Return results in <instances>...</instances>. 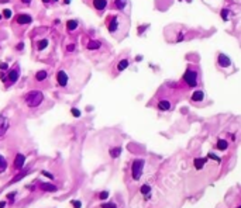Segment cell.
Masks as SVG:
<instances>
[{
    "label": "cell",
    "instance_id": "6da1fadb",
    "mask_svg": "<svg viewBox=\"0 0 241 208\" xmlns=\"http://www.w3.org/2000/svg\"><path fill=\"white\" fill-rule=\"evenodd\" d=\"M44 93L40 90H31L24 96V103L27 104V107L30 108H37L44 103Z\"/></svg>",
    "mask_w": 241,
    "mask_h": 208
},
{
    "label": "cell",
    "instance_id": "7a4b0ae2",
    "mask_svg": "<svg viewBox=\"0 0 241 208\" xmlns=\"http://www.w3.org/2000/svg\"><path fill=\"white\" fill-rule=\"evenodd\" d=\"M143 169H144V160L143 159H135L133 165H131V176H133L135 182L140 180L141 175H143Z\"/></svg>",
    "mask_w": 241,
    "mask_h": 208
},
{
    "label": "cell",
    "instance_id": "3957f363",
    "mask_svg": "<svg viewBox=\"0 0 241 208\" xmlns=\"http://www.w3.org/2000/svg\"><path fill=\"white\" fill-rule=\"evenodd\" d=\"M183 80L191 87H195L196 84H198V73L195 72V70H192V69H187L183 75Z\"/></svg>",
    "mask_w": 241,
    "mask_h": 208
},
{
    "label": "cell",
    "instance_id": "277c9868",
    "mask_svg": "<svg viewBox=\"0 0 241 208\" xmlns=\"http://www.w3.org/2000/svg\"><path fill=\"white\" fill-rule=\"evenodd\" d=\"M24 162H26V156L23 153H17L13 160V172H20L24 166Z\"/></svg>",
    "mask_w": 241,
    "mask_h": 208
},
{
    "label": "cell",
    "instance_id": "5b68a950",
    "mask_svg": "<svg viewBox=\"0 0 241 208\" xmlns=\"http://www.w3.org/2000/svg\"><path fill=\"white\" fill-rule=\"evenodd\" d=\"M68 73L65 70H59L57 73V83L59 87H66L68 86Z\"/></svg>",
    "mask_w": 241,
    "mask_h": 208
},
{
    "label": "cell",
    "instance_id": "8992f818",
    "mask_svg": "<svg viewBox=\"0 0 241 208\" xmlns=\"http://www.w3.org/2000/svg\"><path fill=\"white\" fill-rule=\"evenodd\" d=\"M18 76H20V68H18V65H16L13 69L9 72V75H7L9 83H10V84H14V83L17 82V79H18Z\"/></svg>",
    "mask_w": 241,
    "mask_h": 208
},
{
    "label": "cell",
    "instance_id": "52a82bcc",
    "mask_svg": "<svg viewBox=\"0 0 241 208\" xmlns=\"http://www.w3.org/2000/svg\"><path fill=\"white\" fill-rule=\"evenodd\" d=\"M10 128V121L6 116H0V136H3L7 132V129Z\"/></svg>",
    "mask_w": 241,
    "mask_h": 208
},
{
    "label": "cell",
    "instance_id": "ba28073f",
    "mask_svg": "<svg viewBox=\"0 0 241 208\" xmlns=\"http://www.w3.org/2000/svg\"><path fill=\"white\" fill-rule=\"evenodd\" d=\"M217 62H219V65H220L221 68H228V66L231 65L230 58H228L227 55H224V53H220V55H219Z\"/></svg>",
    "mask_w": 241,
    "mask_h": 208
},
{
    "label": "cell",
    "instance_id": "9c48e42d",
    "mask_svg": "<svg viewBox=\"0 0 241 208\" xmlns=\"http://www.w3.org/2000/svg\"><path fill=\"white\" fill-rule=\"evenodd\" d=\"M31 16H28V14H18L17 16V23L18 24H30L31 23Z\"/></svg>",
    "mask_w": 241,
    "mask_h": 208
},
{
    "label": "cell",
    "instance_id": "30bf717a",
    "mask_svg": "<svg viewBox=\"0 0 241 208\" xmlns=\"http://www.w3.org/2000/svg\"><path fill=\"white\" fill-rule=\"evenodd\" d=\"M96 10H104L107 6V0H93L92 2Z\"/></svg>",
    "mask_w": 241,
    "mask_h": 208
},
{
    "label": "cell",
    "instance_id": "8fae6325",
    "mask_svg": "<svg viewBox=\"0 0 241 208\" xmlns=\"http://www.w3.org/2000/svg\"><path fill=\"white\" fill-rule=\"evenodd\" d=\"M171 103L168 101V100H161L159 103H158V108L161 110V111H168V110H171Z\"/></svg>",
    "mask_w": 241,
    "mask_h": 208
},
{
    "label": "cell",
    "instance_id": "7c38bea8",
    "mask_svg": "<svg viewBox=\"0 0 241 208\" xmlns=\"http://www.w3.org/2000/svg\"><path fill=\"white\" fill-rule=\"evenodd\" d=\"M7 167H9V163H7L6 158L3 155H0V175H3L7 170Z\"/></svg>",
    "mask_w": 241,
    "mask_h": 208
},
{
    "label": "cell",
    "instance_id": "4fadbf2b",
    "mask_svg": "<svg viewBox=\"0 0 241 208\" xmlns=\"http://www.w3.org/2000/svg\"><path fill=\"white\" fill-rule=\"evenodd\" d=\"M87 49H90V51H96V49H99L102 46V44L99 42V41H94V40H90L89 42H87Z\"/></svg>",
    "mask_w": 241,
    "mask_h": 208
},
{
    "label": "cell",
    "instance_id": "5bb4252c",
    "mask_svg": "<svg viewBox=\"0 0 241 208\" xmlns=\"http://www.w3.org/2000/svg\"><path fill=\"white\" fill-rule=\"evenodd\" d=\"M204 99V93L202 92V90H198V92H195L193 94H192V101H202V100Z\"/></svg>",
    "mask_w": 241,
    "mask_h": 208
},
{
    "label": "cell",
    "instance_id": "9a60e30c",
    "mask_svg": "<svg viewBox=\"0 0 241 208\" xmlns=\"http://www.w3.org/2000/svg\"><path fill=\"white\" fill-rule=\"evenodd\" d=\"M47 77H48L47 70H40V72L35 73V80H37V82H42V80H45Z\"/></svg>",
    "mask_w": 241,
    "mask_h": 208
},
{
    "label": "cell",
    "instance_id": "2e32d148",
    "mask_svg": "<svg viewBox=\"0 0 241 208\" xmlns=\"http://www.w3.org/2000/svg\"><path fill=\"white\" fill-rule=\"evenodd\" d=\"M126 4H127V0H114V7L117 10H123Z\"/></svg>",
    "mask_w": 241,
    "mask_h": 208
},
{
    "label": "cell",
    "instance_id": "e0dca14e",
    "mask_svg": "<svg viewBox=\"0 0 241 208\" xmlns=\"http://www.w3.org/2000/svg\"><path fill=\"white\" fill-rule=\"evenodd\" d=\"M227 148H228L227 141H224V139H219L217 141V149H220V151H226Z\"/></svg>",
    "mask_w": 241,
    "mask_h": 208
},
{
    "label": "cell",
    "instance_id": "ac0fdd59",
    "mask_svg": "<svg viewBox=\"0 0 241 208\" xmlns=\"http://www.w3.org/2000/svg\"><path fill=\"white\" fill-rule=\"evenodd\" d=\"M66 28H68L69 31H75V30L78 28V21H76V20H69V21L66 23Z\"/></svg>",
    "mask_w": 241,
    "mask_h": 208
},
{
    "label": "cell",
    "instance_id": "d6986e66",
    "mask_svg": "<svg viewBox=\"0 0 241 208\" xmlns=\"http://www.w3.org/2000/svg\"><path fill=\"white\" fill-rule=\"evenodd\" d=\"M128 63H130V62H128V59H121L120 62H118V65H117V70H118V72L124 70L128 66Z\"/></svg>",
    "mask_w": 241,
    "mask_h": 208
},
{
    "label": "cell",
    "instance_id": "ffe728a7",
    "mask_svg": "<svg viewBox=\"0 0 241 208\" xmlns=\"http://www.w3.org/2000/svg\"><path fill=\"white\" fill-rule=\"evenodd\" d=\"M116 28H117V17L114 16V17H113V20L110 21L109 30H110V33H114V31H116Z\"/></svg>",
    "mask_w": 241,
    "mask_h": 208
},
{
    "label": "cell",
    "instance_id": "44dd1931",
    "mask_svg": "<svg viewBox=\"0 0 241 208\" xmlns=\"http://www.w3.org/2000/svg\"><path fill=\"white\" fill-rule=\"evenodd\" d=\"M204 163H206V159H196V160H195V167L198 169V170H200Z\"/></svg>",
    "mask_w": 241,
    "mask_h": 208
},
{
    "label": "cell",
    "instance_id": "7402d4cb",
    "mask_svg": "<svg viewBox=\"0 0 241 208\" xmlns=\"http://www.w3.org/2000/svg\"><path fill=\"white\" fill-rule=\"evenodd\" d=\"M47 44H48V41L47 40H42L40 44H38V51H42L45 46H47Z\"/></svg>",
    "mask_w": 241,
    "mask_h": 208
},
{
    "label": "cell",
    "instance_id": "603a6c76",
    "mask_svg": "<svg viewBox=\"0 0 241 208\" xmlns=\"http://www.w3.org/2000/svg\"><path fill=\"white\" fill-rule=\"evenodd\" d=\"M100 208H117L114 202H106V204H102Z\"/></svg>",
    "mask_w": 241,
    "mask_h": 208
},
{
    "label": "cell",
    "instance_id": "cb8c5ba5",
    "mask_svg": "<svg viewBox=\"0 0 241 208\" xmlns=\"http://www.w3.org/2000/svg\"><path fill=\"white\" fill-rule=\"evenodd\" d=\"M150 190H151V187L148 184H145V186H143V187H141V193H143V194H147V193H150Z\"/></svg>",
    "mask_w": 241,
    "mask_h": 208
},
{
    "label": "cell",
    "instance_id": "d4e9b609",
    "mask_svg": "<svg viewBox=\"0 0 241 208\" xmlns=\"http://www.w3.org/2000/svg\"><path fill=\"white\" fill-rule=\"evenodd\" d=\"M3 16L6 17V18H10V16H11V11L9 10V9H6V10L3 11Z\"/></svg>",
    "mask_w": 241,
    "mask_h": 208
},
{
    "label": "cell",
    "instance_id": "484cf974",
    "mask_svg": "<svg viewBox=\"0 0 241 208\" xmlns=\"http://www.w3.org/2000/svg\"><path fill=\"white\" fill-rule=\"evenodd\" d=\"M221 14H223V20L227 21L228 20V10H223V11H221Z\"/></svg>",
    "mask_w": 241,
    "mask_h": 208
},
{
    "label": "cell",
    "instance_id": "4316f807",
    "mask_svg": "<svg viewBox=\"0 0 241 208\" xmlns=\"http://www.w3.org/2000/svg\"><path fill=\"white\" fill-rule=\"evenodd\" d=\"M72 114H74V116H75V117H79V116H80V112H79V111H78V110H76V108H72Z\"/></svg>",
    "mask_w": 241,
    "mask_h": 208
},
{
    "label": "cell",
    "instance_id": "83f0119b",
    "mask_svg": "<svg viewBox=\"0 0 241 208\" xmlns=\"http://www.w3.org/2000/svg\"><path fill=\"white\" fill-rule=\"evenodd\" d=\"M68 51H69V52H72V51L75 49V45H68V48H66Z\"/></svg>",
    "mask_w": 241,
    "mask_h": 208
},
{
    "label": "cell",
    "instance_id": "f1b7e54d",
    "mask_svg": "<svg viewBox=\"0 0 241 208\" xmlns=\"http://www.w3.org/2000/svg\"><path fill=\"white\" fill-rule=\"evenodd\" d=\"M6 68H7L6 63H2V65H0V69H6Z\"/></svg>",
    "mask_w": 241,
    "mask_h": 208
},
{
    "label": "cell",
    "instance_id": "f546056e",
    "mask_svg": "<svg viewBox=\"0 0 241 208\" xmlns=\"http://www.w3.org/2000/svg\"><path fill=\"white\" fill-rule=\"evenodd\" d=\"M48 2H51V3H55V2H58V0H48Z\"/></svg>",
    "mask_w": 241,
    "mask_h": 208
},
{
    "label": "cell",
    "instance_id": "4dcf8cb0",
    "mask_svg": "<svg viewBox=\"0 0 241 208\" xmlns=\"http://www.w3.org/2000/svg\"><path fill=\"white\" fill-rule=\"evenodd\" d=\"M24 3H30V0H23Z\"/></svg>",
    "mask_w": 241,
    "mask_h": 208
},
{
    "label": "cell",
    "instance_id": "1f68e13d",
    "mask_svg": "<svg viewBox=\"0 0 241 208\" xmlns=\"http://www.w3.org/2000/svg\"><path fill=\"white\" fill-rule=\"evenodd\" d=\"M0 18H2V14H0Z\"/></svg>",
    "mask_w": 241,
    "mask_h": 208
},
{
    "label": "cell",
    "instance_id": "d6a6232c",
    "mask_svg": "<svg viewBox=\"0 0 241 208\" xmlns=\"http://www.w3.org/2000/svg\"><path fill=\"white\" fill-rule=\"evenodd\" d=\"M238 208H241V205H240V207H238Z\"/></svg>",
    "mask_w": 241,
    "mask_h": 208
}]
</instances>
